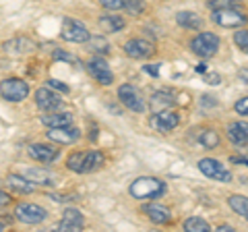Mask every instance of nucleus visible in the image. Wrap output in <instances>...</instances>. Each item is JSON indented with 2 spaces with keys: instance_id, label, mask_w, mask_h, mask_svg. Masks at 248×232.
<instances>
[{
  "instance_id": "nucleus-1",
  "label": "nucleus",
  "mask_w": 248,
  "mask_h": 232,
  "mask_svg": "<svg viewBox=\"0 0 248 232\" xmlns=\"http://www.w3.org/2000/svg\"><path fill=\"white\" fill-rule=\"evenodd\" d=\"M104 164V153L93 149V151H77V153H71L66 160V166L68 170H73L77 174H87V172H93L97 170L99 166Z\"/></svg>"
},
{
  "instance_id": "nucleus-2",
  "label": "nucleus",
  "mask_w": 248,
  "mask_h": 232,
  "mask_svg": "<svg viewBox=\"0 0 248 232\" xmlns=\"http://www.w3.org/2000/svg\"><path fill=\"white\" fill-rule=\"evenodd\" d=\"M164 191H166V182L159 179H153V176H139L128 187V193L135 199H155L164 195Z\"/></svg>"
},
{
  "instance_id": "nucleus-3",
  "label": "nucleus",
  "mask_w": 248,
  "mask_h": 232,
  "mask_svg": "<svg viewBox=\"0 0 248 232\" xmlns=\"http://www.w3.org/2000/svg\"><path fill=\"white\" fill-rule=\"evenodd\" d=\"M217 48H219V37H217L215 33H209V32L199 33L195 40L190 42L192 54H197V56H201V58H211L217 52Z\"/></svg>"
},
{
  "instance_id": "nucleus-4",
  "label": "nucleus",
  "mask_w": 248,
  "mask_h": 232,
  "mask_svg": "<svg viewBox=\"0 0 248 232\" xmlns=\"http://www.w3.org/2000/svg\"><path fill=\"white\" fill-rule=\"evenodd\" d=\"M27 94H29V85L23 79H17V77H11V79H4L0 83V96L6 102H21V99L27 98Z\"/></svg>"
},
{
  "instance_id": "nucleus-5",
  "label": "nucleus",
  "mask_w": 248,
  "mask_h": 232,
  "mask_svg": "<svg viewBox=\"0 0 248 232\" xmlns=\"http://www.w3.org/2000/svg\"><path fill=\"white\" fill-rule=\"evenodd\" d=\"M60 37L64 42H71V44H83V42H89V32L81 21H75V19L66 17L64 21H62Z\"/></svg>"
},
{
  "instance_id": "nucleus-6",
  "label": "nucleus",
  "mask_w": 248,
  "mask_h": 232,
  "mask_svg": "<svg viewBox=\"0 0 248 232\" xmlns=\"http://www.w3.org/2000/svg\"><path fill=\"white\" fill-rule=\"evenodd\" d=\"M246 19L248 17L242 13V9H217V11H213V21L219 27H226V29L242 27L246 23Z\"/></svg>"
},
{
  "instance_id": "nucleus-7",
  "label": "nucleus",
  "mask_w": 248,
  "mask_h": 232,
  "mask_svg": "<svg viewBox=\"0 0 248 232\" xmlns=\"http://www.w3.org/2000/svg\"><path fill=\"white\" fill-rule=\"evenodd\" d=\"M199 170L207 176V179H213V181H219V182H232V172L223 164H219L217 160H213V158L201 160L199 162Z\"/></svg>"
},
{
  "instance_id": "nucleus-8",
  "label": "nucleus",
  "mask_w": 248,
  "mask_h": 232,
  "mask_svg": "<svg viewBox=\"0 0 248 232\" xmlns=\"http://www.w3.org/2000/svg\"><path fill=\"white\" fill-rule=\"evenodd\" d=\"M46 210L35 203H19L15 207V218L23 224H40L46 220Z\"/></svg>"
},
{
  "instance_id": "nucleus-9",
  "label": "nucleus",
  "mask_w": 248,
  "mask_h": 232,
  "mask_svg": "<svg viewBox=\"0 0 248 232\" xmlns=\"http://www.w3.org/2000/svg\"><path fill=\"white\" fill-rule=\"evenodd\" d=\"M118 98H120V102L128 108V110H133V112H143L145 110V102H143V96H141V91H139L135 85H120L118 87Z\"/></svg>"
},
{
  "instance_id": "nucleus-10",
  "label": "nucleus",
  "mask_w": 248,
  "mask_h": 232,
  "mask_svg": "<svg viewBox=\"0 0 248 232\" xmlns=\"http://www.w3.org/2000/svg\"><path fill=\"white\" fill-rule=\"evenodd\" d=\"M178 122H180V116H178L176 110L172 108H166V110H159L151 116V127L155 131H159V133H168V131H172L174 127H178Z\"/></svg>"
},
{
  "instance_id": "nucleus-11",
  "label": "nucleus",
  "mask_w": 248,
  "mask_h": 232,
  "mask_svg": "<svg viewBox=\"0 0 248 232\" xmlns=\"http://www.w3.org/2000/svg\"><path fill=\"white\" fill-rule=\"evenodd\" d=\"M81 137L79 129H77L75 125H68V127H54L48 131V139L54 143H60V145H71L75 143L77 139Z\"/></svg>"
},
{
  "instance_id": "nucleus-12",
  "label": "nucleus",
  "mask_w": 248,
  "mask_h": 232,
  "mask_svg": "<svg viewBox=\"0 0 248 232\" xmlns=\"http://www.w3.org/2000/svg\"><path fill=\"white\" fill-rule=\"evenodd\" d=\"M35 102L46 112H56L62 106V98L58 94H54V91L48 87H40L35 91Z\"/></svg>"
},
{
  "instance_id": "nucleus-13",
  "label": "nucleus",
  "mask_w": 248,
  "mask_h": 232,
  "mask_svg": "<svg viewBox=\"0 0 248 232\" xmlns=\"http://www.w3.org/2000/svg\"><path fill=\"white\" fill-rule=\"evenodd\" d=\"M87 71L91 73L93 79L99 81L102 85H110V83L114 81V75H112V71H110V68H108L106 60H102V58H91L89 63H87Z\"/></svg>"
},
{
  "instance_id": "nucleus-14",
  "label": "nucleus",
  "mask_w": 248,
  "mask_h": 232,
  "mask_svg": "<svg viewBox=\"0 0 248 232\" xmlns=\"http://www.w3.org/2000/svg\"><path fill=\"white\" fill-rule=\"evenodd\" d=\"M124 52H126L130 58L141 60V58H149L155 52V48H153V44L147 40H128L124 44Z\"/></svg>"
},
{
  "instance_id": "nucleus-15",
  "label": "nucleus",
  "mask_w": 248,
  "mask_h": 232,
  "mask_svg": "<svg viewBox=\"0 0 248 232\" xmlns=\"http://www.w3.org/2000/svg\"><path fill=\"white\" fill-rule=\"evenodd\" d=\"M85 226V220L81 212L77 210H64V214H62V220L58 224V230L62 232H71V230H81Z\"/></svg>"
},
{
  "instance_id": "nucleus-16",
  "label": "nucleus",
  "mask_w": 248,
  "mask_h": 232,
  "mask_svg": "<svg viewBox=\"0 0 248 232\" xmlns=\"http://www.w3.org/2000/svg\"><path fill=\"white\" fill-rule=\"evenodd\" d=\"M29 156L42 162V164H50L58 158V149L56 148H50V145H42V143H33L29 145Z\"/></svg>"
},
{
  "instance_id": "nucleus-17",
  "label": "nucleus",
  "mask_w": 248,
  "mask_h": 232,
  "mask_svg": "<svg viewBox=\"0 0 248 232\" xmlns=\"http://www.w3.org/2000/svg\"><path fill=\"white\" fill-rule=\"evenodd\" d=\"M143 214H145L153 224H168L170 220H172V214H170L168 207L157 205V203L145 205V207H143Z\"/></svg>"
},
{
  "instance_id": "nucleus-18",
  "label": "nucleus",
  "mask_w": 248,
  "mask_h": 232,
  "mask_svg": "<svg viewBox=\"0 0 248 232\" xmlns=\"http://www.w3.org/2000/svg\"><path fill=\"white\" fill-rule=\"evenodd\" d=\"M228 139L234 145H238V148H242V145L248 143V125L246 122H232V125L228 127Z\"/></svg>"
},
{
  "instance_id": "nucleus-19",
  "label": "nucleus",
  "mask_w": 248,
  "mask_h": 232,
  "mask_svg": "<svg viewBox=\"0 0 248 232\" xmlns=\"http://www.w3.org/2000/svg\"><path fill=\"white\" fill-rule=\"evenodd\" d=\"M42 122L46 127H50V129H54V127H68V125H73L75 122V118H73V114L71 112H54V114H46V116H42Z\"/></svg>"
},
{
  "instance_id": "nucleus-20",
  "label": "nucleus",
  "mask_w": 248,
  "mask_h": 232,
  "mask_svg": "<svg viewBox=\"0 0 248 232\" xmlns=\"http://www.w3.org/2000/svg\"><path fill=\"white\" fill-rule=\"evenodd\" d=\"M124 25H126V23H124L120 15H102V17H99V27L108 33H118L124 29Z\"/></svg>"
},
{
  "instance_id": "nucleus-21",
  "label": "nucleus",
  "mask_w": 248,
  "mask_h": 232,
  "mask_svg": "<svg viewBox=\"0 0 248 232\" xmlns=\"http://www.w3.org/2000/svg\"><path fill=\"white\" fill-rule=\"evenodd\" d=\"M176 21H178V25L184 27V29H201V25H203V21H201L199 15L188 13V11L178 13L176 15Z\"/></svg>"
},
{
  "instance_id": "nucleus-22",
  "label": "nucleus",
  "mask_w": 248,
  "mask_h": 232,
  "mask_svg": "<svg viewBox=\"0 0 248 232\" xmlns=\"http://www.w3.org/2000/svg\"><path fill=\"white\" fill-rule=\"evenodd\" d=\"M6 182H9V187L13 191L17 193H31L33 191V182H31L27 176H19V174H9V179H6Z\"/></svg>"
},
{
  "instance_id": "nucleus-23",
  "label": "nucleus",
  "mask_w": 248,
  "mask_h": 232,
  "mask_svg": "<svg viewBox=\"0 0 248 232\" xmlns=\"http://www.w3.org/2000/svg\"><path fill=\"white\" fill-rule=\"evenodd\" d=\"M25 176L31 182H37V184H54L56 182V176L50 174V172H42V170H27Z\"/></svg>"
},
{
  "instance_id": "nucleus-24",
  "label": "nucleus",
  "mask_w": 248,
  "mask_h": 232,
  "mask_svg": "<svg viewBox=\"0 0 248 232\" xmlns=\"http://www.w3.org/2000/svg\"><path fill=\"white\" fill-rule=\"evenodd\" d=\"M174 104V98L166 94V91H159V94H155L151 98V108H153V112H159V110H166V108H170Z\"/></svg>"
},
{
  "instance_id": "nucleus-25",
  "label": "nucleus",
  "mask_w": 248,
  "mask_h": 232,
  "mask_svg": "<svg viewBox=\"0 0 248 232\" xmlns=\"http://www.w3.org/2000/svg\"><path fill=\"white\" fill-rule=\"evenodd\" d=\"M230 207L234 210L236 214H240L242 218L248 222V197L242 195H232L230 197Z\"/></svg>"
},
{
  "instance_id": "nucleus-26",
  "label": "nucleus",
  "mask_w": 248,
  "mask_h": 232,
  "mask_svg": "<svg viewBox=\"0 0 248 232\" xmlns=\"http://www.w3.org/2000/svg\"><path fill=\"white\" fill-rule=\"evenodd\" d=\"M199 141H201V145H203V148H207V149H215L217 145H219V135L215 133V131H203V133H201V137H199Z\"/></svg>"
},
{
  "instance_id": "nucleus-27",
  "label": "nucleus",
  "mask_w": 248,
  "mask_h": 232,
  "mask_svg": "<svg viewBox=\"0 0 248 232\" xmlns=\"http://www.w3.org/2000/svg\"><path fill=\"white\" fill-rule=\"evenodd\" d=\"M184 230L188 232H207L209 230V224L201 218H188L184 222Z\"/></svg>"
},
{
  "instance_id": "nucleus-28",
  "label": "nucleus",
  "mask_w": 248,
  "mask_h": 232,
  "mask_svg": "<svg viewBox=\"0 0 248 232\" xmlns=\"http://www.w3.org/2000/svg\"><path fill=\"white\" fill-rule=\"evenodd\" d=\"M209 9L217 11V9H242L240 0H211L209 2Z\"/></svg>"
},
{
  "instance_id": "nucleus-29",
  "label": "nucleus",
  "mask_w": 248,
  "mask_h": 232,
  "mask_svg": "<svg viewBox=\"0 0 248 232\" xmlns=\"http://www.w3.org/2000/svg\"><path fill=\"white\" fill-rule=\"evenodd\" d=\"M89 46L93 52H99V54L110 52V44H108L104 37H89Z\"/></svg>"
},
{
  "instance_id": "nucleus-30",
  "label": "nucleus",
  "mask_w": 248,
  "mask_h": 232,
  "mask_svg": "<svg viewBox=\"0 0 248 232\" xmlns=\"http://www.w3.org/2000/svg\"><path fill=\"white\" fill-rule=\"evenodd\" d=\"M234 42L244 54H248V29H240V32H236Z\"/></svg>"
},
{
  "instance_id": "nucleus-31",
  "label": "nucleus",
  "mask_w": 248,
  "mask_h": 232,
  "mask_svg": "<svg viewBox=\"0 0 248 232\" xmlns=\"http://www.w3.org/2000/svg\"><path fill=\"white\" fill-rule=\"evenodd\" d=\"M124 9H126L130 15H141L145 4H143V0H124Z\"/></svg>"
},
{
  "instance_id": "nucleus-32",
  "label": "nucleus",
  "mask_w": 248,
  "mask_h": 232,
  "mask_svg": "<svg viewBox=\"0 0 248 232\" xmlns=\"http://www.w3.org/2000/svg\"><path fill=\"white\" fill-rule=\"evenodd\" d=\"M99 4L104 6L108 11H118L124 6V0H99Z\"/></svg>"
},
{
  "instance_id": "nucleus-33",
  "label": "nucleus",
  "mask_w": 248,
  "mask_h": 232,
  "mask_svg": "<svg viewBox=\"0 0 248 232\" xmlns=\"http://www.w3.org/2000/svg\"><path fill=\"white\" fill-rule=\"evenodd\" d=\"M234 108H236V112H238V114L248 116V96H246V98H242V99H238Z\"/></svg>"
},
{
  "instance_id": "nucleus-34",
  "label": "nucleus",
  "mask_w": 248,
  "mask_h": 232,
  "mask_svg": "<svg viewBox=\"0 0 248 232\" xmlns=\"http://www.w3.org/2000/svg\"><path fill=\"white\" fill-rule=\"evenodd\" d=\"M48 85L50 87H54V89H58V91H62V94H68V85H64V83H60V81H56V79H48Z\"/></svg>"
},
{
  "instance_id": "nucleus-35",
  "label": "nucleus",
  "mask_w": 248,
  "mask_h": 232,
  "mask_svg": "<svg viewBox=\"0 0 248 232\" xmlns=\"http://www.w3.org/2000/svg\"><path fill=\"white\" fill-rule=\"evenodd\" d=\"M54 58H56V60H66V63H77L75 56H71V54H66V52H62V50L54 52Z\"/></svg>"
},
{
  "instance_id": "nucleus-36",
  "label": "nucleus",
  "mask_w": 248,
  "mask_h": 232,
  "mask_svg": "<svg viewBox=\"0 0 248 232\" xmlns=\"http://www.w3.org/2000/svg\"><path fill=\"white\" fill-rule=\"evenodd\" d=\"M9 203H11V197L0 191V205H9Z\"/></svg>"
},
{
  "instance_id": "nucleus-37",
  "label": "nucleus",
  "mask_w": 248,
  "mask_h": 232,
  "mask_svg": "<svg viewBox=\"0 0 248 232\" xmlns=\"http://www.w3.org/2000/svg\"><path fill=\"white\" fill-rule=\"evenodd\" d=\"M207 81L211 83V85H217L219 83V75H215V73H211V75H207Z\"/></svg>"
},
{
  "instance_id": "nucleus-38",
  "label": "nucleus",
  "mask_w": 248,
  "mask_h": 232,
  "mask_svg": "<svg viewBox=\"0 0 248 232\" xmlns=\"http://www.w3.org/2000/svg\"><path fill=\"white\" fill-rule=\"evenodd\" d=\"M238 77H240V81H244V83H248V68H240V73H238Z\"/></svg>"
},
{
  "instance_id": "nucleus-39",
  "label": "nucleus",
  "mask_w": 248,
  "mask_h": 232,
  "mask_svg": "<svg viewBox=\"0 0 248 232\" xmlns=\"http://www.w3.org/2000/svg\"><path fill=\"white\" fill-rule=\"evenodd\" d=\"M54 201H68V199H73V197H66V195H50Z\"/></svg>"
},
{
  "instance_id": "nucleus-40",
  "label": "nucleus",
  "mask_w": 248,
  "mask_h": 232,
  "mask_svg": "<svg viewBox=\"0 0 248 232\" xmlns=\"http://www.w3.org/2000/svg\"><path fill=\"white\" fill-rule=\"evenodd\" d=\"M145 71H147V73H151V75H157V73H159V68H157V66H145Z\"/></svg>"
},
{
  "instance_id": "nucleus-41",
  "label": "nucleus",
  "mask_w": 248,
  "mask_h": 232,
  "mask_svg": "<svg viewBox=\"0 0 248 232\" xmlns=\"http://www.w3.org/2000/svg\"><path fill=\"white\" fill-rule=\"evenodd\" d=\"M217 230H219V232H234V228H232V226H219Z\"/></svg>"
},
{
  "instance_id": "nucleus-42",
  "label": "nucleus",
  "mask_w": 248,
  "mask_h": 232,
  "mask_svg": "<svg viewBox=\"0 0 248 232\" xmlns=\"http://www.w3.org/2000/svg\"><path fill=\"white\" fill-rule=\"evenodd\" d=\"M232 162H240V164H246L248 166V160H242V158H240V160L238 158H232Z\"/></svg>"
},
{
  "instance_id": "nucleus-43",
  "label": "nucleus",
  "mask_w": 248,
  "mask_h": 232,
  "mask_svg": "<svg viewBox=\"0 0 248 232\" xmlns=\"http://www.w3.org/2000/svg\"><path fill=\"white\" fill-rule=\"evenodd\" d=\"M0 230H4V224L2 222H0Z\"/></svg>"
}]
</instances>
